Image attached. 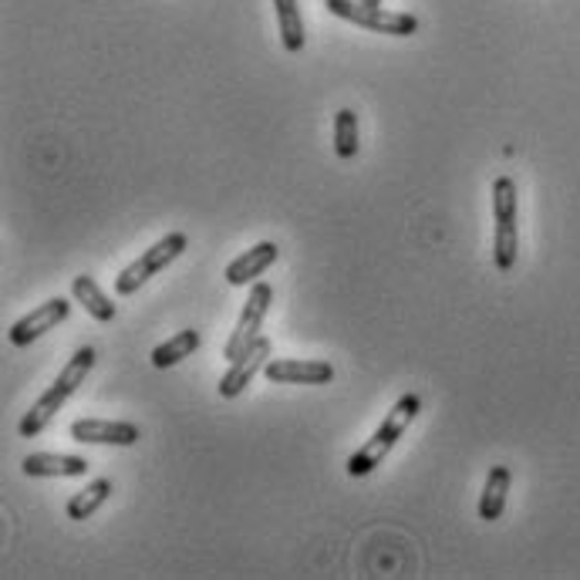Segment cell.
Listing matches in <instances>:
<instances>
[{"label": "cell", "mask_w": 580, "mask_h": 580, "mask_svg": "<svg viewBox=\"0 0 580 580\" xmlns=\"http://www.w3.org/2000/svg\"><path fill=\"white\" fill-rule=\"evenodd\" d=\"M91 368H95V348H78V351L68 358V364L62 368V375L55 379V385H51V389L31 405V412L21 418L18 433H21L24 439L41 436V433L51 426V418H55V415L65 408V402L85 385V379H88Z\"/></svg>", "instance_id": "1"}, {"label": "cell", "mask_w": 580, "mask_h": 580, "mask_svg": "<svg viewBox=\"0 0 580 580\" xmlns=\"http://www.w3.org/2000/svg\"><path fill=\"white\" fill-rule=\"evenodd\" d=\"M422 412V398L415 395V392H405L395 405H392V412L385 415V422L375 429V436L368 439L351 459H348V477H354V480H364V477H372V472L385 462V456L395 449V442L402 439V433L412 426L415 422V415Z\"/></svg>", "instance_id": "2"}, {"label": "cell", "mask_w": 580, "mask_h": 580, "mask_svg": "<svg viewBox=\"0 0 580 580\" xmlns=\"http://www.w3.org/2000/svg\"><path fill=\"white\" fill-rule=\"evenodd\" d=\"M493 217H496V237H493V260L496 271L510 274L516 267L519 253V230H516V183L510 176H500L493 183Z\"/></svg>", "instance_id": "3"}, {"label": "cell", "mask_w": 580, "mask_h": 580, "mask_svg": "<svg viewBox=\"0 0 580 580\" xmlns=\"http://www.w3.org/2000/svg\"><path fill=\"white\" fill-rule=\"evenodd\" d=\"M325 8L335 18H344L358 28H368L389 37H408L418 31V18L408 11H385L382 4H364V0H325Z\"/></svg>", "instance_id": "4"}, {"label": "cell", "mask_w": 580, "mask_h": 580, "mask_svg": "<svg viewBox=\"0 0 580 580\" xmlns=\"http://www.w3.org/2000/svg\"><path fill=\"white\" fill-rule=\"evenodd\" d=\"M186 247H189V240H186V233H166L160 243H152L139 260H132L129 267L116 277V294H122V297H132L149 277H155L160 271H166L169 263L176 260V256H183L186 253Z\"/></svg>", "instance_id": "5"}, {"label": "cell", "mask_w": 580, "mask_h": 580, "mask_svg": "<svg viewBox=\"0 0 580 580\" xmlns=\"http://www.w3.org/2000/svg\"><path fill=\"white\" fill-rule=\"evenodd\" d=\"M271 304H274V287L263 284V281H256V284L250 287V297H247L243 310H240L237 331L230 335V341H227V348H223V358H227V361H237L243 351L253 348V341L260 338L263 321H267Z\"/></svg>", "instance_id": "6"}, {"label": "cell", "mask_w": 580, "mask_h": 580, "mask_svg": "<svg viewBox=\"0 0 580 580\" xmlns=\"http://www.w3.org/2000/svg\"><path fill=\"white\" fill-rule=\"evenodd\" d=\"M263 375L274 385H328L335 379V368L314 358H271Z\"/></svg>", "instance_id": "7"}, {"label": "cell", "mask_w": 580, "mask_h": 580, "mask_svg": "<svg viewBox=\"0 0 580 580\" xmlns=\"http://www.w3.org/2000/svg\"><path fill=\"white\" fill-rule=\"evenodd\" d=\"M267 361H271V341H267V338H256L250 351H243L237 361H230V372H227V375L220 379V385H217L220 398H237V395H243L247 385L263 372V368H267Z\"/></svg>", "instance_id": "8"}, {"label": "cell", "mask_w": 580, "mask_h": 580, "mask_svg": "<svg viewBox=\"0 0 580 580\" xmlns=\"http://www.w3.org/2000/svg\"><path fill=\"white\" fill-rule=\"evenodd\" d=\"M72 314V304L65 300V297H51V300H44L41 307H34L28 318H21L11 331H8V338H11V344L14 348H28L31 341H37L41 335H47L51 328H58L65 318Z\"/></svg>", "instance_id": "9"}, {"label": "cell", "mask_w": 580, "mask_h": 580, "mask_svg": "<svg viewBox=\"0 0 580 580\" xmlns=\"http://www.w3.org/2000/svg\"><path fill=\"white\" fill-rule=\"evenodd\" d=\"M75 442L88 446H135L142 439V429L135 422H109V418H78L72 426Z\"/></svg>", "instance_id": "10"}, {"label": "cell", "mask_w": 580, "mask_h": 580, "mask_svg": "<svg viewBox=\"0 0 580 580\" xmlns=\"http://www.w3.org/2000/svg\"><path fill=\"white\" fill-rule=\"evenodd\" d=\"M281 256V247L274 240H263L256 247H250L247 253H240L230 267H227V284L230 287H247V284H256L263 274H267V267H274Z\"/></svg>", "instance_id": "11"}, {"label": "cell", "mask_w": 580, "mask_h": 580, "mask_svg": "<svg viewBox=\"0 0 580 580\" xmlns=\"http://www.w3.org/2000/svg\"><path fill=\"white\" fill-rule=\"evenodd\" d=\"M24 477L31 480H44V477H85L91 469V462L85 456H62V452H31L21 462Z\"/></svg>", "instance_id": "12"}, {"label": "cell", "mask_w": 580, "mask_h": 580, "mask_svg": "<svg viewBox=\"0 0 580 580\" xmlns=\"http://www.w3.org/2000/svg\"><path fill=\"white\" fill-rule=\"evenodd\" d=\"M72 294H75V300H78V304L91 314L95 321H101V325L116 321L119 307L112 304V297H109V294H105V291L95 284V277H88V274L75 277V281H72Z\"/></svg>", "instance_id": "13"}, {"label": "cell", "mask_w": 580, "mask_h": 580, "mask_svg": "<svg viewBox=\"0 0 580 580\" xmlns=\"http://www.w3.org/2000/svg\"><path fill=\"white\" fill-rule=\"evenodd\" d=\"M510 480H513L510 466H493V469H490L486 486H483V496H480V519L493 523V519L503 516V510H506V493H510Z\"/></svg>", "instance_id": "14"}, {"label": "cell", "mask_w": 580, "mask_h": 580, "mask_svg": "<svg viewBox=\"0 0 580 580\" xmlns=\"http://www.w3.org/2000/svg\"><path fill=\"white\" fill-rule=\"evenodd\" d=\"M112 480H95V483H88L81 493H75L72 500H68V519H88V516H95L105 503H109V496H112Z\"/></svg>", "instance_id": "15"}, {"label": "cell", "mask_w": 580, "mask_h": 580, "mask_svg": "<svg viewBox=\"0 0 580 580\" xmlns=\"http://www.w3.org/2000/svg\"><path fill=\"white\" fill-rule=\"evenodd\" d=\"M199 348V331H179V335H173L169 341H163L160 348L152 351V364L155 368H173V364H179V361H186V358H193V351Z\"/></svg>", "instance_id": "16"}, {"label": "cell", "mask_w": 580, "mask_h": 580, "mask_svg": "<svg viewBox=\"0 0 580 580\" xmlns=\"http://www.w3.org/2000/svg\"><path fill=\"white\" fill-rule=\"evenodd\" d=\"M277 8V21H281V41L291 55L304 47V21H300V11H297V0H274Z\"/></svg>", "instance_id": "17"}, {"label": "cell", "mask_w": 580, "mask_h": 580, "mask_svg": "<svg viewBox=\"0 0 580 580\" xmlns=\"http://www.w3.org/2000/svg\"><path fill=\"white\" fill-rule=\"evenodd\" d=\"M361 149L358 142V116L354 109H341L335 116V152L341 155V160H354Z\"/></svg>", "instance_id": "18"}, {"label": "cell", "mask_w": 580, "mask_h": 580, "mask_svg": "<svg viewBox=\"0 0 580 580\" xmlns=\"http://www.w3.org/2000/svg\"><path fill=\"white\" fill-rule=\"evenodd\" d=\"M364 4H382V0H364Z\"/></svg>", "instance_id": "19"}]
</instances>
